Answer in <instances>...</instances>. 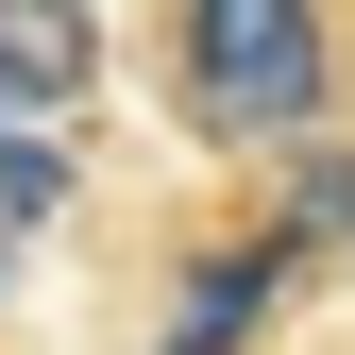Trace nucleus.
<instances>
[{
    "mask_svg": "<svg viewBox=\"0 0 355 355\" xmlns=\"http://www.w3.org/2000/svg\"><path fill=\"white\" fill-rule=\"evenodd\" d=\"M322 102V17L304 0H203L187 17V119L203 136H288Z\"/></svg>",
    "mask_w": 355,
    "mask_h": 355,
    "instance_id": "f257e3e1",
    "label": "nucleus"
},
{
    "mask_svg": "<svg viewBox=\"0 0 355 355\" xmlns=\"http://www.w3.org/2000/svg\"><path fill=\"white\" fill-rule=\"evenodd\" d=\"M85 68H102V34H85V17H51V0H0V119H51Z\"/></svg>",
    "mask_w": 355,
    "mask_h": 355,
    "instance_id": "f03ea898",
    "label": "nucleus"
},
{
    "mask_svg": "<svg viewBox=\"0 0 355 355\" xmlns=\"http://www.w3.org/2000/svg\"><path fill=\"white\" fill-rule=\"evenodd\" d=\"M271 271H288V237H237V254H203V271H187V322H169L153 355H237V322L271 304Z\"/></svg>",
    "mask_w": 355,
    "mask_h": 355,
    "instance_id": "7ed1b4c3",
    "label": "nucleus"
},
{
    "mask_svg": "<svg viewBox=\"0 0 355 355\" xmlns=\"http://www.w3.org/2000/svg\"><path fill=\"white\" fill-rule=\"evenodd\" d=\"M51 203H68V153H51V136H0V254H17Z\"/></svg>",
    "mask_w": 355,
    "mask_h": 355,
    "instance_id": "20e7f679",
    "label": "nucleus"
},
{
    "mask_svg": "<svg viewBox=\"0 0 355 355\" xmlns=\"http://www.w3.org/2000/svg\"><path fill=\"white\" fill-rule=\"evenodd\" d=\"M288 220H355V153H304L288 169Z\"/></svg>",
    "mask_w": 355,
    "mask_h": 355,
    "instance_id": "39448f33",
    "label": "nucleus"
}]
</instances>
